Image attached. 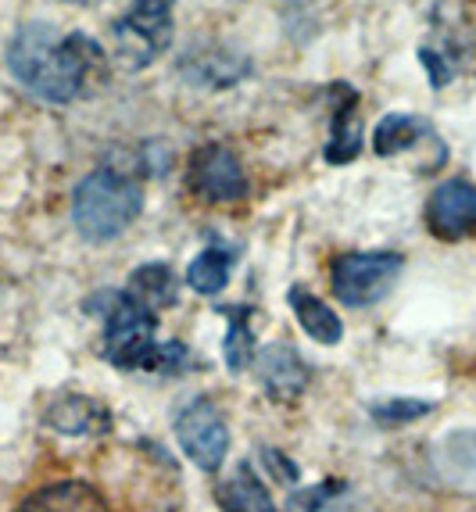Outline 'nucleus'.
I'll return each mask as SVG.
<instances>
[{
    "instance_id": "obj_1",
    "label": "nucleus",
    "mask_w": 476,
    "mask_h": 512,
    "mask_svg": "<svg viewBox=\"0 0 476 512\" xmlns=\"http://www.w3.org/2000/svg\"><path fill=\"white\" fill-rule=\"evenodd\" d=\"M101 47L86 33H58L51 22H22L8 43V69L29 94L47 104L76 101Z\"/></svg>"
},
{
    "instance_id": "obj_2",
    "label": "nucleus",
    "mask_w": 476,
    "mask_h": 512,
    "mask_svg": "<svg viewBox=\"0 0 476 512\" xmlns=\"http://www.w3.org/2000/svg\"><path fill=\"white\" fill-rule=\"evenodd\" d=\"M144 212V187L126 169H94L72 190V226L90 244L122 237Z\"/></svg>"
},
{
    "instance_id": "obj_3",
    "label": "nucleus",
    "mask_w": 476,
    "mask_h": 512,
    "mask_svg": "<svg viewBox=\"0 0 476 512\" xmlns=\"http://www.w3.org/2000/svg\"><path fill=\"white\" fill-rule=\"evenodd\" d=\"M86 312L104 316V359L111 366L147 369L151 373L154 351H158V312L144 308L129 291H104L86 301Z\"/></svg>"
},
{
    "instance_id": "obj_4",
    "label": "nucleus",
    "mask_w": 476,
    "mask_h": 512,
    "mask_svg": "<svg viewBox=\"0 0 476 512\" xmlns=\"http://www.w3.org/2000/svg\"><path fill=\"white\" fill-rule=\"evenodd\" d=\"M172 8L176 0H133L126 15L115 18L111 40H115V61L122 69H147L169 51Z\"/></svg>"
},
{
    "instance_id": "obj_5",
    "label": "nucleus",
    "mask_w": 476,
    "mask_h": 512,
    "mask_svg": "<svg viewBox=\"0 0 476 512\" xmlns=\"http://www.w3.org/2000/svg\"><path fill=\"white\" fill-rule=\"evenodd\" d=\"M405 258L398 251H348L330 262L333 298L348 308H369L391 294Z\"/></svg>"
},
{
    "instance_id": "obj_6",
    "label": "nucleus",
    "mask_w": 476,
    "mask_h": 512,
    "mask_svg": "<svg viewBox=\"0 0 476 512\" xmlns=\"http://www.w3.org/2000/svg\"><path fill=\"white\" fill-rule=\"evenodd\" d=\"M176 441L183 448L197 470L215 473L226 462L230 452V427H226V416L219 412V405L208 402V398H190L183 409L176 412Z\"/></svg>"
},
{
    "instance_id": "obj_7",
    "label": "nucleus",
    "mask_w": 476,
    "mask_h": 512,
    "mask_svg": "<svg viewBox=\"0 0 476 512\" xmlns=\"http://www.w3.org/2000/svg\"><path fill=\"white\" fill-rule=\"evenodd\" d=\"M187 187L194 190L201 201L212 205H230V201H244L251 183L240 165V158L226 144H204L190 154L187 169Z\"/></svg>"
},
{
    "instance_id": "obj_8",
    "label": "nucleus",
    "mask_w": 476,
    "mask_h": 512,
    "mask_svg": "<svg viewBox=\"0 0 476 512\" xmlns=\"http://www.w3.org/2000/svg\"><path fill=\"white\" fill-rule=\"evenodd\" d=\"M426 230L444 244H462L476 237V183L444 180L426 197Z\"/></svg>"
},
{
    "instance_id": "obj_9",
    "label": "nucleus",
    "mask_w": 476,
    "mask_h": 512,
    "mask_svg": "<svg viewBox=\"0 0 476 512\" xmlns=\"http://www.w3.org/2000/svg\"><path fill=\"white\" fill-rule=\"evenodd\" d=\"M179 76L187 79L190 86L226 90V86H237L240 79L251 76V61L240 51L222 47V43H201V47H190L179 58Z\"/></svg>"
},
{
    "instance_id": "obj_10",
    "label": "nucleus",
    "mask_w": 476,
    "mask_h": 512,
    "mask_svg": "<svg viewBox=\"0 0 476 512\" xmlns=\"http://www.w3.org/2000/svg\"><path fill=\"white\" fill-rule=\"evenodd\" d=\"M255 376L272 402H294L312 380V369L290 344H269L255 355Z\"/></svg>"
},
{
    "instance_id": "obj_11",
    "label": "nucleus",
    "mask_w": 476,
    "mask_h": 512,
    "mask_svg": "<svg viewBox=\"0 0 476 512\" xmlns=\"http://www.w3.org/2000/svg\"><path fill=\"white\" fill-rule=\"evenodd\" d=\"M333 122H330V144H326V162L330 165H348L362 154V119H358V94L348 83H333Z\"/></svg>"
},
{
    "instance_id": "obj_12",
    "label": "nucleus",
    "mask_w": 476,
    "mask_h": 512,
    "mask_svg": "<svg viewBox=\"0 0 476 512\" xmlns=\"http://www.w3.org/2000/svg\"><path fill=\"white\" fill-rule=\"evenodd\" d=\"M43 423L65 437H101L111 430V412L97 398L68 394L43 412Z\"/></svg>"
},
{
    "instance_id": "obj_13",
    "label": "nucleus",
    "mask_w": 476,
    "mask_h": 512,
    "mask_svg": "<svg viewBox=\"0 0 476 512\" xmlns=\"http://www.w3.org/2000/svg\"><path fill=\"white\" fill-rule=\"evenodd\" d=\"M15 512H111L104 495L86 480H58L26 498Z\"/></svg>"
},
{
    "instance_id": "obj_14",
    "label": "nucleus",
    "mask_w": 476,
    "mask_h": 512,
    "mask_svg": "<svg viewBox=\"0 0 476 512\" xmlns=\"http://www.w3.org/2000/svg\"><path fill=\"white\" fill-rule=\"evenodd\" d=\"M423 140H437L434 126L419 115H408V111H391L383 115L373 129V151L380 158H394V154H405L412 147H419Z\"/></svg>"
},
{
    "instance_id": "obj_15",
    "label": "nucleus",
    "mask_w": 476,
    "mask_h": 512,
    "mask_svg": "<svg viewBox=\"0 0 476 512\" xmlns=\"http://www.w3.org/2000/svg\"><path fill=\"white\" fill-rule=\"evenodd\" d=\"M215 495H219V505L226 512H280L276 502H272L269 487L258 480L251 462H240L237 470H233V477L222 480Z\"/></svg>"
},
{
    "instance_id": "obj_16",
    "label": "nucleus",
    "mask_w": 476,
    "mask_h": 512,
    "mask_svg": "<svg viewBox=\"0 0 476 512\" xmlns=\"http://www.w3.org/2000/svg\"><path fill=\"white\" fill-rule=\"evenodd\" d=\"M290 308H294V316H298V326L319 344H340L344 341V323L340 316L326 305L319 294L305 291V287H290Z\"/></svg>"
},
{
    "instance_id": "obj_17",
    "label": "nucleus",
    "mask_w": 476,
    "mask_h": 512,
    "mask_svg": "<svg viewBox=\"0 0 476 512\" xmlns=\"http://www.w3.org/2000/svg\"><path fill=\"white\" fill-rule=\"evenodd\" d=\"M129 298H136L144 308H151V312H162V308L176 305V276H172V269L165 262H147L140 265V269H133L129 273V283H126Z\"/></svg>"
},
{
    "instance_id": "obj_18",
    "label": "nucleus",
    "mask_w": 476,
    "mask_h": 512,
    "mask_svg": "<svg viewBox=\"0 0 476 512\" xmlns=\"http://www.w3.org/2000/svg\"><path fill=\"white\" fill-rule=\"evenodd\" d=\"M233 265H237V248H222V244H215V248H204L201 255L190 262L187 269V287L197 294H204V298H212V294H219L226 283H230V273Z\"/></svg>"
},
{
    "instance_id": "obj_19",
    "label": "nucleus",
    "mask_w": 476,
    "mask_h": 512,
    "mask_svg": "<svg viewBox=\"0 0 476 512\" xmlns=\"http://www.w3.org/2000/svg\"><path fill=\"white\" fill-rule=\"evenodd\" d=\"M222 316H230V330H226V341H222V359H226V366L233 373H244L255 362V333L247 326V308H222Z\"/></svg>"
},
{
    "instance_id": "obj_20",
    "label": "nucleus",
    "mask_w": 476,
    "mask_h": 512,
    "mask_svg": "<svg viewBox=\"0 0 476 512\" xmlns=\"http://www.w3.org/2000/svg\"><path fill=\"white\" fill-rule=\"evenodd\" d=\"M441 462L455 480L476 484V430H455V434H448V441L441 448Z\"/></svg>"
},
{
    "instance_id": "obj_21",
    "label": "nucleus",
    "mask_w": 476,
    "mask_h": 512,
    "mask_svg": "<svg viewBox=\"0 0 476 512\" xmlns=\"http://www.w3.org/2000/svg\"><path fill=\"white\" fill-rule=\"evenodd\" d=\"M430 412H434V402H423V398H383V402L369 405V416L380 427H405V423L430 416Z\"/></svg>"
},
{
    "instance_id": "obj_22",
    "label": "nucleus",
    "mask_w": 476,
    "mask_h": 512,
    "mask_svg": "<svg viewBox=\"0 0 476 512\" xmlns=\"http://www.w3.org/2000/svg\"><path fill=\"white\" fill-rule=\"evenodd\" d=\"M337 491H340L337 480H326V484L308 487V491H294L290 502H287V512H319L333 495H337Z\"/></svg>"
},
{
    "instance_id": "obj_23",
    "label": "nucleus",
    "mask_w": 476,
    "mask_h": 512,
    "mask_svg": "<svg viewBox=\"0 0 476 512\" xmlns=\"http://www.w3.org/2000/svg\"><path fill=\"white\" fill-rule=\"evenodd\" d=\"M419 61H423V69H426V76H430L434 90H444V86L451 83V76H455V65H451L444 54H437L434 47H419Z\"/></svg>"
},
{
    "instance_id": "obj_24",
    "label": "nucleus",
    "mask_w": 476,
    "mask_h": 512,
    "mask_svg": "<svg viewBox=\"0 0 476 512\" xmlns=\"http://www.w3.org/2000/svg\"><path fill=\"white\" fill-rule=\"evenodd\" d=\"M262 459H265V466H269L272 477H276V480H287V484H298L301 473H298V466H294V462L287 459V455H280V452H276V448H265Z\"/></svg>"
},
{
    "instance_id": "obj_25",
    "label": "nucleus",
    "mask_w": 476,
    "mask_h": 512,
    "mask_svg": "<svg viewBox=\"0 0 476 512\" xmlns=\"http://www.w3.org/2000/svg\"><path fill=\"white\" fill-rule=\"evenodd\" d=\"M276 8L283 11V15H290V18H298V15H308V8H312L315 0H272Z\"/></svg>"
}]
</instances>
